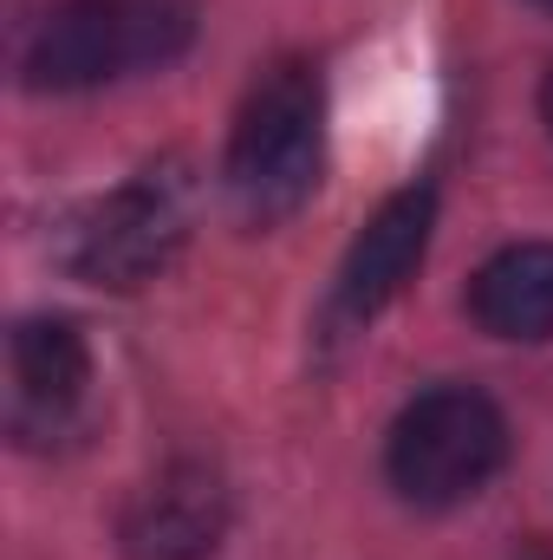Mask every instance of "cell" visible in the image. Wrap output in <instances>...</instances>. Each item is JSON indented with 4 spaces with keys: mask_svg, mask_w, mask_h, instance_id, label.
Instances as JSON below:
<instances>
[{
    "mask_svg": "<svg viewBox=\"0 0 553 560\" xmlns=\"http://www.w3.org/2000/svg\"><path fill=\"white\" fill-rule=\"evenodd\" d=\"M326 163V98L319 72L306 59H280L274 72L255 79L235 138H228V196L248 222H280L293 215Z\"/></svg>",
    "mask_w": 553,
    "mask_h": 560,
    "instance_id": "1",
    "label": "cell"
},
{
    "mask_svg": "<svg viewBox=\"0 0 553 560\" xmlns=\"http://www.w3.org/2000/svg\"><path fill=\"white\" fill-rule=\"evenodd\" d=\"M189 39L196 0H59L26 46V79L39 92H92L183 59Z\"/></svg>",
    "mask_w": 553,
    "mask_h": 560,
    "instance_id": "2",
    "label": "cell"
},
{
    "mask_svg": "<svg viewBox=\"0 0 553 560\" xmlns=\"http://www.w3.org/2000/svg\"><path fill=\"white\" fill-rule=\"evenodd\" d=\"M385 463L411 502L449 509V502H469L508 463V423L475 385H436L391 423Z\"/></svg>",
    "mask_w": 553,
    "mask_h": 560,
    "instance_id": "3",
    "label": "cell"
},
{
    "mask_svg": "<svg viewBox=\"0 0 553 560\" xmlns=\"http://www.w3.org/2000/svg\"><path fill=\"white\" fill-rule=\"evenodd\" d=\"M189 235V202H183V183L169 170H143L125 189L85 202L72 222H66V242H59V261L92 287H111V293H131L143 280H156L176 248Z\"/></svg>",
    "mask_w": 553,
    "mask_h": 560,
    "instance_id": "4",
    "label": "cell"
},
{
    "mask_svg": "<svg viewBox=\"0 0 553 560\" xmlns=\"http://www.w3.org/2000/svg\"><path fill=\"white\" fill-rule=\"evenodd\" d=\"M92 352L72 319H26L7 339V430L20 443H52L85 405Z\"/></svg>",
    "mask_w": 553,
    "mask_h": 560,
    "instance_id": "5",
    "label": "cell"
},
{
    "mask_svg": "<svg viewBox=\"0 0 553 560\" xmlns=\"http://www.w3.org/2000/svg\"><path fill=\"white\" fill-rule=\"evenodd\" d=\"M228 535V482L209 463H169L125 509V555L131 560H209Z\"/></svg>",
    "mask_w": 553,
    "mask_h": 560,
    "instance_id": "6",
    "label": "cell"
},
{
    "mask_svg": "<svg viewBox=\"0 0 553 560\" xmlns=\"http://www.w3.org/2000/svg\"><path fill=\"white\" fill-rule=\"evenodd\" d=\"M430 222H436V196L430 189H398L365 222V235L352 242V255L339 268V313L345 319H372V313H385L404 293V280L416 275V261L430 248Z\"/></svg>",
    "mask_w": 553,
    "mask_h": 560,
    "instance_id": "7",
    "label": "cell"
},
{
    "mask_svg": "<svg viewBox=\"0 0 553 560\" xmlns=\"http://www.w3.org/2000/svg\"><path fill=\"white\" fill-rule=\"evenodd\" d=\"M469 313L495 339H553V242L502 248L469 287Z\"/></svg>",
    "mask_w": 553,
    "mask_h": 560,
    "instance_id": "8",
    "label": "cell"
},
{
    "mask_svg": "<svg viewBox=\"0 0 553 560\" xmlns=\"http://www.w3.org/2000/svg\"><path fill=\"white\" fill-rule=\"evenodd\" d=\"M541 118H548V131H553V72H548V85H541Z\"/></svg>",
    "mask_w": 553,
    "mask_h": 560,
    "instance_id": "9",
    "label": "cell"
},
{
    "mask_svg": "<svg viewBox=\"0 0 553 560\" xmlns=\"http://www.w3.org/2000/svg\"><path fill=\"white\" fill-rule=\"evenodd\" d=\"M534 7H548V13H553V0H534Z\"/></svg>",
    "mask_w": 553,
    "mask_h": 560,
    "instance_id": "10",
    "label": "cell"
}]
</instances>
